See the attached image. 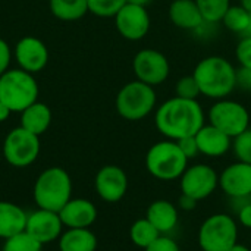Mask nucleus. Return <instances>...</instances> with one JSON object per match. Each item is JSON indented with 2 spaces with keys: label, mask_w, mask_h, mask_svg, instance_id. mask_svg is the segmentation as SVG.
Masks as SVG:
<instances>
[{
  "label": "nucleus",
  "mask_w": 251,
  "mask_h": 251,
  "mask_svg": "<svg viewBox=\"0 0 251 251\" xmlns=\"http://www.w3.org/2000/svg\"><path fill=\"white\" fill-rule=\"evenodd\" d=\"M243 37H251V18H250V24H249V28H247V31H246V34H244Z\"/></svg>",
  "instance_id": "obj_43"
},
{
  "label": "nucleus",
  "mask_w": 251,
  "mask_h": 251,
  "mask_svg": "<svg viewBox=\"0 0 251 251\" xmlns=\"http://www.w3.org/2000/svg\"><path fill=\"white\" fill-rule=\"evenodd\" d=\"M237 88L243 91H251V69L250 68H237Z\"/></svg>",
  "instance_id": "obj_36"
},
{
  "label": "nucleus",
  "mask_w": 251,
  "mask_h": 251,
  "mask_svg": "<svg viewBox=\"0 0 251 251\" xmlns=\"http://www.w3.org/2000/svg\"><path fill=\"white\" fill-rule=\"evenodd\" d=\"M43 247L40 241L24 231L4 240L1 251H43Z\"/></svg>",
  "instance_id": "obj_28"
},
{
  "label": "nucleus",
  "mask_w": 251,
  "mask_h": 251,
  "mask_svg": "<svg viewBox=\"0 0 251 251\" xmlns=\"http://www.w3.org/2000/svg\"><path fill=\"white\" fill-rule=\"evenodd\" d=\"M238 221L244 228L251 229V203L243 206L238 212Z\"/></svg>",
  "instance_id": "obj_37"
},
{
  "label": "nucleus",
  "mask_w": 251,
  "mask_h": 251,
  "mask_svg": "<svg viewBox=\"0 0 251 251\" xmlns=\"http://www.w3.org/2000/svg\"><path fill=\"white\" fill-rule=\"evenodd\" d=\"M240 4L251 13V0H240Z\"/></svg>",
  "instance_id": "obj_42"
},
{
  "label": "nucleus",
  "mask_w": 251,
  "mask_h": 251,
  "mask_svg": "<svg viewBox=\"0 0 251 251\" xmlns=\"http://www.w3.org/2000/svg\"><path fill=\"white\" fill-rule=\"evenodd\" d=\"M179 179L182 194L194 199L196 201L210 197L219 187V175L212 166L204 163L187 168Z\"/></svg>",
  "instance_id": "obj_11"
},
{
  "label": "nucleus",
  "mask_w": 251,
  "mask_h": 251,
  "mask_svg": "<svg viewBox=\"0 0 251 251\" xmlns=\"http://www.w3.org/2000/svg\"><path fill=\"white\" fill-rule=\"evenodd\" d=\"M97 207L87 199H71L59 210L65 228H90L97 221Z\"/></svg>",
  "instance_id": "obj_17"
},
{
  "label": "nucleus",
  "mask_w": 251,
  "mask_h": 251,
  "mask_svg": "<svg viewBox=\"0 0 251 251\" xmlns=\"http://www.w3.org/2000/svg\"><path fill=\"white\" fill-rule=\"evenodd\" d=\"M63 224L57 212L37 207V210L28 213L25 231L40 241L43 246L57 241L63 232Z\"/></svg>",
  "instance_id": "obj_13"
},
{
  "label": "nucleus",
  "mask_w": 251,
  "mask_h": 251,
  "mask_svg": "<svg viewBox=\"0 0 251 251\" xmlns=\"http://www.w3.org/2000/svg\"><path fill=\"white\" fill-rule=\"evenodd\" d=\"M251 13L244 9L241 4H237V6H232L228 9V12L225 13L224 19H222V24L226 29H229L231 32L243 37L249 28V24H250Z\"/></svg>",
  "instance_id": "obj_26"
},
{
  "label": "nucleus",
  "mask_w": 251,
  "mask_h": 251,
  "mask_svg": "<svg viewBox=\"0 0 251 251\" xmlns=\"http://www.w3.org/2000/svg\"><path fill=\"white\" fill-rule=\"evenodd\" d=\"M194 137L199 151L209 157H221L232 147V138L210 124H204Z\"/></svg>",
  "instance_id": "obj_18"
},
{
  "label": "nucleus",
  "mask_w": 251,
  "mask_h": 251,
  "mask_svg": "<svg viewBox=\"0 0 251 251\" xmlns=\"http://www.w3.org/2000/svg\"><path fill=\"white\" fill-rule=\"evenodd\" d=\"M219 187L232 199H246L251 196V165L235 162L226 166L219 175Z\"/></svg>",
  "instance_id": "obj_16"
},
{
  "label": "nucleus",
  "mask_w": 251,
  "mask_h": 251,
  "mask_svg": "<svg viewBox=\"0 0 251 251\" xmlns=\"http://www.w3.org/2000/svg\"><path fill=\"white\" fill-rule=\"evenodd\" d=\"M38 84L32 74L24 69H7L0 76V101L12 113H21L38 100Z\"/></svg>",
  "instance_id": "obj_5"
},
{
  "label": "nucleus",
  "mask_w": 251,
  "mask_h": 251,
  "mask_svg": "<svg viewBox=\"0 0 251 251\" xmlns=\"http://www.w3.org/2000/svg\"><path fill=\"white\" fill-rule=\"evenodd\" d=\"M159 237H160V232L151 225V222L147 218L135 221L129 228V238L132 244L144 250L149 246H151Z\"/></svg>",
  "instance_id": "obj_25"
},
{
  "label": "nucleus",
  "mask_w": 251,
  "mask_h": 251,
  "mask_svg": "<svg viewBox=\"0 0 251 251\" xmlns=\"http://www.w3.org/2000/svg\"><path fill=\"white\" fill-rule=\"evenodd\" d=\"M40 149V137L18 126L4 137L3 157L13 168H28L38 159Z\"/></svg>",
  "instance_id": "obj_9"
},
{
  "label": "nucleus",
  "mask_w": 251,
  "mask_h": 251,
  "mask_svg": "<svg viewBox=\"0 0 251 251\" xmlns=\"http://www.w3.org/2000/svg\"><path fill=\"white\" fill-rule=\"evenodd\" d=\"M235 59L240 66L251 69V37H241L235 47Z\"/></svg>",
  "instance_id": "obj_32"
},
{
  "label": "nucleus",
  "mask_w": 251,
  "mask_h": 251,
  "mask_svg": "<svg viewBox=\"0 0 251 251\" xmlns=\"http://www.w3.org/2000/svg\"><path fill=\"white\" fill-rule=\"evenodd\" d=\"M199 201H196L194 199H191V197H188V196H185V194H181V197H179V200H178V206L181 207V210H193L194 207H196V204H197Z\"/></svg>",
  "instance_id": "obj_38"
},
{
  "label": "nucleus",
  "mask_w": 251,
  "mask_h": 251,
  "mask_svg": "<svg viewBox=\"0 0 251 251\" xmlns=\"http://www.w3.org/2000/svg\"><path fill=\"white\" fill-rule=\"evenodd\" d=\"M88 10L99 18H113L126 0H87Z\"/></svg>",
  "instance_id": "obj_29"
},
{
  "label": "nucleus",
  "mask_w": 251,
  "mask_h": 251,
  "mask_svg": "<svg viewBox=\"0 0 251 251\" xmlns=\"http://www.w3.org/2000/svg\"><path fill=\"white\" fill-rule=\"evenodd\" d=\"M228 251H251V250L247 247V246H243V244H238V243H237V244H234V246H232V247H231Z\"/></svg>",
  "instance_id": "obj_41"
},
{
  "label": "nucleus",
  "mask_w": 251,
  "mask_h": 251,
  "mask_svg": "<svg viewBox=\"0 0 251 251\" xmlns=\"http://www.w3.org/2000/svg\"><path fill=\"white\" fill-rule=\"evenodd\" d=\"M113 18L118 32L125 40L129 41L143 40L150 31L151 21L147 7L144 6L125 3Z\"/></svg>",
  "instance_id": "obj_12"
},
{
  "label": "nucleus",
  "mask_w": 251,
  "mask_h": 251,
  "mask_svg": "<svg viewBox=\"0 0 251 251\" xmlns=\"http://www.w3.org/2000/svg\"><path fill=\"white\" fill-rule=\"evenodd\" d=\"M132 69L138 81L156 87L169 78L171 63L162 51L156 49H143L134 56Z\"/></svg>",
  "instance_id": "obj_10"
},
{
  "label": "nucleus",
  "mask_w": 251,
  "mask_h": 251,
  "mask_svg": "<svg viewBox=\"0 0 251 251\" xmlns=\"http://www.w3.org/2000/svg\"><path fill=\"white\" fill-rule=\"evenodd\" d=\"M179 149L182 150V153L187 156V159H193L196 157L200 151H199V146H197V141H196V137H185V138H181L176 141Z\"/></svg>",
  "instance_id": "obj_34"
},
{
  "label": "nucleus",
  "mask_w": 251,
  "mask_h": 251,
  "mask_svg": "<svg viewBox=\"0 0 251 251\" xmlns=\"http://www.w3.org/2000/svg\"><path fill=\"white\" fill-rule=\"evenodd\" d=\"M146 168L151 176L160 181H174L188 168V159L174 140L153 144L146 154Z\"/></svg>",
  "instance_id": "obj_4"
},
{
  "label": "nucleus",
  "mask_w": 251,
  "mask_h": 251,
  "mask_svg": "<svg viewBox=\"0 0 251 251\" xmlns=\"http://www.w3.org/2000/svg\"><path fill=\"white\" fill-rule=\"evenodd\" d=\"M204 119V110L197 100L178 96L163 101L154 113L157 131L174 141L196 135L206 124Z\"/></svg>",
  "instance_id": "obj_1"
},
{
  "label": "nucleus",
  "mask_w": 251,
  "mask_h": 251,
  "mask_svg": "<svg viewBox=\"0 0 251 251\" xmlns=\"http://www.w3.org/2000/svg\"><path fill=\"white\" fill-rule=\"evenodd\" d=\"M32 197L40 209L57 212L72 199V179L69 174L59 166L43 171L32 188Z\"/></svg>",
  "instance_id": "obj_3"
},
{
  "label": "nucleus",
  "mask_w": 251,
  "mask_h": 251,
  "mask_svg": "<svg viewBox=\"0 0 251 251\" xmlns=\"http://www.w3.org/2000/svg\"><path fill=\"white\" fill-rule=\"evenodd\" d=\"M51 124V110L46 103L35 101L21 112V126L35 135L44 134Z\"/></svg>",
  "instance_id": "obj_23"
},
{
  "label": "nucleus",
  "mask_w": 251,
  "mask_h": 251,
  "mask_svg": "<svg viewBox=\"0 0 251 251\" xmlns=\"http://www.w3.org/2000/svg\"><path fill=\"white\" fill-rule=\"evenodd\" d=\"M207 118L210 125L216 126L231 138H235L249 129L251 125V113L249 109L243 103L228 97L216 100L210 106Z\"/></svg>",
  "instance_id": "obj_8"
},
{
  "label": "nucleus",
  "mask_w": 251,
  "mask_h": 251,
  "mask_svg": "<svg viewBox=\"0 0 251 251\" xmlns=\"http://www.w3.org/2000/svg\"><path fill=\"white\" fill-rule=\"evenodd\" d=\"M144 251H181L176 241L166 235H160L151 246H149Z\"/></svg>",
  "instance_id": "obj_33"
},
{
  "label": "nucleus",
  "mask_w": 251,
  "mask_h": 251,
  "mask_svg": "<svg viewBox=\"0 0 251 251\" xmlns=\"http://www.w3.org/2000/svg\"><path fill=\"white\" fill-rule=\"evenodd\" d=\"M57 244L59 251H96L99 241L90 228H66Z\"/></svg>",
  "instance_id": "obj_22"
},
{
  "label": "nucleus",
  "mask_w": 251,
  "mask_h": 251,
  "mask_svg": "<svg viewBox=\"0 0 251 251\" xmlns=\"http://www.w3.org/2000/svg\"><path fill=\"white\" fill-rule=\"evenodd\" d=\"M13 57L21 69L34 75L47 66L49 49L40 38L26 35L16 43L13 49Z\"/></svg>",
  "instance_id": "obj_14"
},
{
  "label": "nucleus",
  "mask_w": 251,
  "mask_h": 251,
  "mask_svg": "<svg viewBox=\"0 0 251 251\" xmlns=\"http://www.w3.org/2000/svg\"><path fill=\"white\" fill-rule=\"evenodd\" d=\"M10 113H12V110H10L4 103H1V101H0V122L7 121V119H9V116H10Z\"/></svg>",
  "instance_id": "obj_39"
},
{
  "label": "nucleus",
  "mask_w": 251,
  "mask_h": 251,
  "mask_svg": "<svg viewBox=\"0 0 251 251\" xmlns=\"http://www.w3.org/2000/svg\"><path fill=\"white\" fill-rule=\"evenodd\" d=\"M126 3H132V4H138V6L147 7L151 3V0H126Z\"/></svg>",
  "instance_id": "obj_40"
},
{
  "label": "nucleus",
  "mask_w": 251,
  "mask_h": 251,
  "mask_svg": "<svg viewBox=\"0 0 251 251\" xmlns=\"http://www.w3.org/2000/svg\"><path fill=\"white\" fill-rule=\"evenodd\" d=\"M28 213L12 201H0V240H7L25 231Z\"/></svg>",
  "instance_id": "obj_21"
},
{
  "label": "nucleus",
  "mask_w": 251,
  "mask_h": 251,
  "mask_svg": "<svg viewBox=\"0 0 251 251\" xmlns=\"http://www.w3.org/2000/svg\"><path fill=\"white\" fill-rule=\"evenodd\" d=\"M146 218L151 222V225L160 232V235H166L175 229L178 225V209L168 200H156L153 201L146 213Z\"/></svg>",
  "instance_id": "obj_20"
},
{
  "label": "nucleus",
  "mask_w": 251,
  "mask_h": 251,
  "mask_svg": "<svg viewBox=\"0 0 251 251\" xmlns=\"http://www.w3.org/2000/svg\"><path fill=\"white\" fill-rule=\"evenodd\" d=\"M49 7L54 18L66 22L78 21L90 12L87 0H50Z\"/></svg>",
  "instance_id": "obj_24"
},
{
  "label": "nucleus",
  "mask_w": 251,
  "mask_h": 251,
  "mask_svg": "<svg viewBox=\"0 0 251 251\" xmlns=\"http://www.w3.org/2000/svg\"><path fill=\"white\" fill-rule=\"evenodd\" d=\"M10 59H12V50H10L7 41L0 37V76L9 69Z\"/></svg>",
  "instance_id": "obj_35"
},
{
  "label": "nucleus",
  "mask_w": 251,
  "mask_h": 251,
  "mask_svg": "<svg viewBox=\"0 0 251 251\" xmlns=\"http://www.w3.org/2000/svg\"><path fill=\"white\" fill-rule=\"evenodd\" d=\"M232 149L240 162L251 165V128L232 138Z\"/></svg>",
  "instance_id": "obj_30"
},
{
  "label": "nucleus",
  "mask_w": 251,
  "mask_h": 251,
  "mask_svg": "<svg viewBox=\"0 0 251 251\" xmlns=\"http://www.w3.org/2000/svg\"><path fill=\"white\" fill-rule=\"evenodd\" d=\"M193 76L199 84L201 96L207 99H226L237 88V68L222 56L201 59L196 65Z\"/></svg>",
  "instance_id": "obj_2"
},
{
  "label": "nucleus",
  "mask_w": 251,
  "mask_h": 251,
  "mask_svg": "<svg viewBox=\"0 0 251 251\" xmlns=\"http://www.w3.org/2000/svg\"><path fill=\"white\" fill-rule=\"evenodd\" d=\"M94 187L99 197L106 203L121 201L128 190V176L125 171L116 165L103 166L94 179Z\"/></svg>",
  "instance_id": "obj_15"
},
{
  "label": "nucleus",
  "mask_w": 251,
  "mask_h": 251,
  "mask_svg": "<svg viewBox=\"0 0 251 251\" xmlns=\"http://www.w3.org/2000/svg\"><path fill=\"white\" fill-rule=\"evenodd\" d=\"M175 96L182 97V99H190V100H197L199 96H201L200 88L197 81L194 79L193 75L182 76L176 81L175 84Z\"/></svg>",
  "instance_id": "obj_31"
},
{
  "label": "nucleus",
  "mask_w": 251,
  "mask_h": 251,
  "mask_svg": "<svg viewBox=\"0 0 251 251\" xmlns=\"http://www.w3.org/2000/svg\"><path fill=\"white\" fill-rule=\"evenodd\" d=\"M200 13L206 22L219 24L231 7V0H196Z\"/></svg>",
  "instance_id": "obj_27"
},
{
  "label": "nucleus",
  "mask_w": 251,
  "mask_h": 251,
  "mask_svg": "<svg viewBox=\"0 0 251 251\" xmlns=\"http://www.w3.org/2000/svg\"><path fill=\"white\" fill-rule=\"evenodd\" d=\"M169 19L171 22L184 31H196L203 24L204 19L196 0H174L169 4Z\"/></svg>",
  "instance_id": "obj_19"
},
{
  "label": "nucleus",
  "mask_w": 251,
  "mask_h": 251,
  "mask_svg": "<svg viewBox=\"0 0 251 251\" xmlns=\"http://www.w3.org/2000/svg\"><path fill=\"white\" fill-rule=\"evenodd\" d=\"M157 96L154 87L138 79L126 82L116 94L115 106L121 118L126 121H141L156 107Z\"/></svg>",
  "instance_id": "obj_6"
},
{
  "label": "nucleus",
  "mask_w": 251,
  "mask_h": 251,
  "mask_svg": "<svg viewBox=\"0 0 251 251\" xmlns=\"http://www.w3.org/2000/svg\"><path fill=\"white\" fill-rule=\"evenodd\" d=\"M197 240L203 251H228L238 243L237 222L226 213L212 215L201 224Z\"/></svg>",
  "instance_id": "obj_7"
}]
</instances>
